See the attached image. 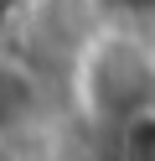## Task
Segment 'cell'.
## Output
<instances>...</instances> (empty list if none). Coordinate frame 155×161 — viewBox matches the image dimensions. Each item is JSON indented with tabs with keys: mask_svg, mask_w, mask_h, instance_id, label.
<instances>
[{
	"mask_svg": "<svg viewBox=\"0 0 155 161\" xmlns=\"http://www.w3.org/2000/svg\"><path fill=\"white\" fill-rule=\"evenodd\" d=\"M31 109H36V83H31V73L16 68V63H0V130L31 119Z\"/></svg>",
	"mask_w": 155,
	"mask_h": 161,
	"instance_id": "1",
	"label": "cell"
}]
</instances>
